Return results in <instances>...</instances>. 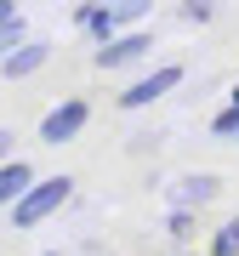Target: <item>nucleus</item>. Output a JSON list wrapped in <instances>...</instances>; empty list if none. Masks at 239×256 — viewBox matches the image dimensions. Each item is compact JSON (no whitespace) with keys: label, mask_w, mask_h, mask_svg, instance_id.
I'll return each mask as SVG.
<instances>
[{"label":"nucleus","mask_w":239,"mask_h":256,"mask_svg":"<svg viewBox=\"0 0 239 256\" xmlns=\"http://www.w3.org/2000/svg\"><path fill=\"white\" fill-rule=\"evenodd\" d=\"M86 114H92V108H86L80 97H68V102H57V108H52L46 120H40V142H52V148H63V142L74 137V131L86 126Z\"/></svg>","instance_id":"obj_2"},{"label":"nucleus","mask_w":239,"mask_h":256,"mask_svg":"<svg viewBox=\"0 0 239 256\" xmlns=\"http://www.w3.org/2000/svg\"><path fill=\"white\" fill-rule=\"evenodd\" d=\"M68 176H46V182H28V194L23 200H12V210H18V228H34V222H46L57 205L68 200Z\"/></svg>","instance_id":"obj_1"},{"label":"nucleus","mask_w":239,"mask_h":256,"mask_svg":"<svg viewBox=\"0 0 239 256\" xmlns=\"http://www.w3.org/2000/svg\"><path fill=\"white\" fill-rule=\"evenodd\" d=\"M18 18V0H0V23H12Z\"/></svg>","instance_id":"obj_13"},{"label":"nucleus","mask_w":239,"mask_h":256,"mask_svg":"<svg viewBox=\"0 0 239 256\" xmlns=\"http://www.w3.org/2000/svg\"><path fill=\"white\" fill-rule=\"evenodd\" d=\"M211 131H216V137H239V102L216 114V126H211Z\"/></svg>","instance_id":"obj_10"},{"label":"nucleus","mask_w":239,"mask_h":256,"mask_svg":"<svg viewBox=\"0 0 239 256\" xmlns=\"http://www.w3.org/2000/svg\"><path fill=\"white\" fill-rule=\"evenodd\" d=\"M40 63H46V46H34V40H23V46H12V52H6V74H12V80L34 74Z\"/></svg>","instance_id":"obj_6"},{"label":"nucleus","mask_w":239,"mask_h":256,"mask_svg":"<svg viewBox=\"0 0 239 256\" xmlns=\"http://www.w3.org/2000/svg\"><path fill=\"white\" fill-rule=\"evenodd\" d=\"M28 182H34V171H28L23 160H0V205H12V200H23Z\"/></svg>","instance_id":"obj_5"},{"label":"nucleus","mask_w":239,"mask_h":256,"mask_svg":"<svg viewBox=\"0 0 239 256\" xmlns=\"http://www.w3.org/2000/svg\"><path fill=\"white\" fill-rule=\"evenodd\" d=\"M182 18H188V23H205V18H211V0H188Z\"/></svg>","instance_id":"obj_12"},{"label":"nucleus","mask_w":239,"mask_h":256,"mask_svg":"<svg viewBox=\"0 0 239 256\" xmlns=\"http://www.w3.org/2000/svg\"><path fill=\"white\" fill-rule=\"evenodd\" d=\"M234 102H239V86H234Z\"/></svg>","instance_id":"obj_15"},{"label":"nucleus","mask_w":239,"mask_h":256,"mask_svg":"<svg viewBox=\"0 0 239 256\" xmlns=\"http://www.w3.org/2000/svg\"><path fill=\"white\" fill-rule=\"evenodd\" d=\"M12 46H23V18H12V23H0V57H6Z\"/></svg>","instance_id":"obj_9"},{"label":"nucleus","mask_w":239,"mask_h":256,"mask_svg":"<svg viewBox=\"0 0 239 256\" xmlns=\"http://www.w3.org/2000/svg\"><path fill=\"white\" fill-rule=\"evenodd\" d=\"M148 52V34H120V40H102L97 52V68H120V63H137Z\"/></svg>","instance_id":"obj_4"},{"label":"nucleus","mask_w":239,"mask_h":256,"mask_svg":"<svg viewBox=\"0 0 239 256\" xmlns=\"http://www.w3.org/2000/svg\"><path fill=\"white\" fill-rule=\"evenodd\" d=\"M12 154V131H0V160H6Z\"/></svg>","instance_id":"obj_14"},{"label":"nucleus","mask_w":239,"mask_h":256,"mask_svg":"<svg viewBox=\"0 0 239 256\" xmlns=\"http://www.w3.org/2000/svg\"><path fill=\"white\" fill-rule=\"evenodd\" d=\"M216 256H239V222H228V228L216 234Z\"/></svg>","instance_id":"obj_11"},{"label":"nucleus","mask_w":239,"mask_h":256,"mask_svg":"<svg viewBox=\"0 0 239 256\" xmlns=\"http://www.w3.org/2000/svg\"><path fill=\"white\" fill-rule=\"evenodd\" d=\"M176 80H182V68H154L148 80H137L126 97H120V108H148V102H154V97H166Z\"/></svg>","instance_id":"obj_3"},{"label":"nucleus","mask_w":239,"mask_h":256,"mask_svg":"<svg viewBox=\"0 0 239 256\" xmlns=\"http://www.w3.org/2000/svg\"><path fill=\"white\" fill-rule=\"evenodd\" d=\"M211 194H216V176H188V182L182 188H176V205H205V200H211Z\"/></svg>","instance_id":"obj_7"},{"label":"nucleus","mask_w":239,"mask_h":256,"mask_svg":"<svg viewBox=\"0 0 239 256\" xmlns=\"http://www.w3.org/2000/svg\"><path fill=\"white\" fill-rule=\"evenodd\" d=\"M148 6H154V0H108V18L114 23H137Z\"/></svg>","instance_id":"obj_8"}]
</instances>
